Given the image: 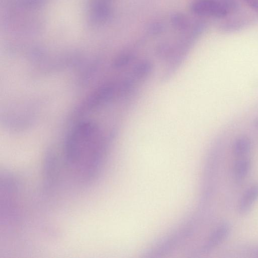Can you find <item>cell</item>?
Returning <instances> with one entry per match:
<instances>
[{
    "label": "cell",
    "mask_w": 258,
    "mask_h": 258,
    "mask_svg": "<svg viewBox=\"0 0 258 258\" xmlns=\"http://www.w3.org/2000/svg\"><path fill=\"white\" fill-rule=\"evenodd\" d=\"M97 126L89 122L77 125L65 140L60 155H56L61 178L88 183L103 165L107 145Z\"/></svg>",
    "instance_id": "1"
},
{
    "label": "cell",
    "mask_w": 258,
    "mask_h": 258,
    "mask_svg": "<svg viewBox=\"0 0 258 258\" xmlns=\"http://www.w3.org/2000/svg\"><path fill=\"white\" fill-rule=\"evenodd\" d=\"M226 3L215 0H196L192 3L191 8L199 15L222 17L225 16L229 11Z\"/></svg>",
    "instance_id": "2"
},
{
    "label": "cell",
    "mask_w": 258,
    "mask_h": 258,
    "mask_svg": "<svg viewBox=\"0 0 258 258\" xmlns=\"http://www.w3.org/2000/svg\"><path fill=\"white\" fill-rule=\"evenodd\" d=\"M230 230V226L228 223H224L221 224L213 232L204 246V251H210L220 244L228 236Z\"/></svg>",
    "instance_id": "3"
},
{
    "label": "cell",
    "mask_w": 258,
    "mask_h": 258,
    "mask_svg": "<svg viewBox=\"0 0 258 258\" xmlns=\"http://www.w3.org/2000/svg\"><path fill=\"white\" fill-rule=\"evenodd\" d=\"M258 198V185L249 188L241 198L238 207L240 214H245L249 211L254 202Z\"/></svg>",
    "instance_id": "4"
},
{
    "label": "cell",
    "mask_w": 258,
    "mask_h": 258,
    "mask_svg": "<svg viewBox=\"0 0 258 258\" xmlns=\"http://www.w3.org/2000/svg\"><path fill=\"white\" fill-rule=\"evenodd\" d=\"M251 162L246 157H240L235 163L234 166V176L237 181L243 179L249 172Z\"/></svg>",
    "instance_id": "5"
},
{
    "label": "cell",
    "mask_w": 258,
    "mask_h": 258,
    "mask_svg": "<svg viewBox=\"0 0 258 258\" xmlns=\"http://www.w3.org/2000/svg\"><path fill=\"white\" fill-rule=\"evenodd\" d=\"M251 144L249 140L246 137L238 138L234 143L233 151L234 155L239 157H246L249 152Z\"/></svg>",
    "instance_id": "6"
},
{
    "label": "cell",
    "mask_w": 258,
    "mask_h": 258,
    "mask_svg": "<svg viewBox=\"0 0 258 258\" xmlns=\"http://www.w3.org/2000/svg\"><path fill=\"white\" fill-rule=\"evenodd\" d=\"M152 66L149 62L143 61L139 64L134 71L135 77L140 79L148 75L151 70Z\"/></svg>",
    "instance_id": "7"
},
{
    "label": "cell",
    "mask_w": 258,
    "mask_h": 258,
    "mask_svg": "<svg viewBox=\"0 0 258 258\" xmlns=\"http://www.w3.org/2000/svg\"><path fill=\"white\" fill-rule=\"evenodd\" d=\"M131 56L130 54H123L120 56L116 60L114 66L115 67L120 68L126 65L130 61Z\"/></svg>",
    "instance_id": "8"
},
{
    "label": "cell",
    "mask_w": 258,
    "mask_h": 258,
    "mask_svg": "<svg viewBox=\"0 0 258 258\" xmlns=\"http://www.w3.org/2000/svg\"><path fill=\"white\" fill-rule=\"evenodd\" d=\"M182 16H175L174 19L176 25L179 27H183L186 25V19L184 17H182Z\"/></svg>",
    "instance_id": "9"
},
{
    "label": "cell",
    "mask_w": 258,
    "mask_h": 258,
    "mask_svg": "<svg viewBox=\"0 0 258 258\" xmlns=\"http://www.w3.org/2000/svg\"><path fill=\"white\" fill-rule=\"evenodd\" d=\"M251 8L258 13V0H244Z\"/></svg>",
    "instance_id": "10"
}]
</instances>
